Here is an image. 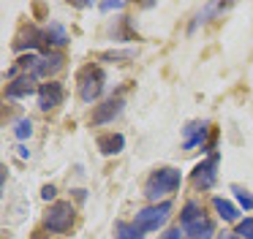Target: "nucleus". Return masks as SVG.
<instances>
[{
    "mask_svg": "<svg viewBox=\"0 0 253 239\" xmlns=\"http://www.w3.org/2000/svg\"><path fill=\"white\" fill-rule=\"evenodd\" d=\"M180 185H182V174L177 171V168H171V166L155 168V171L147 177V182H144V196H147L150 201H155V204H158L161 196L174 193Z\"/></svg>",
    "mask_w": 253,
    "mask_h": 239,
    "instance_id": "f257e3e1",
    "label": "nucleus"
},
{
    "mask_svg": "<svg viewBox=\"0 0 253 239\" xmlns=\"http://www.w3.org/2000/svg\"><path fill=\"white\" fill-rule=\"evenodd\" d=\"M77 81H79V98H82L84 103H93V101H98L101 92H104L106 74H104L101 65H87V68L79 71Z\"/></svg>",
    "mask_w": 253,
    "mask_h": 239,
    "instance_id": "f03ea898",
    "label": "nucleus"
},
{
    "mask_svg": "<svg viewBox=\"0 0 253 239\" xmlns=\"http://www.w3.org/2000/svg\"><path fill=\"white\" fill-rule=\"evenodd\" d=\"M74 220H77V209H74L71 201H55V204L49 206V212H46V217H44V226H46V231H52V234H68L74 226Z\"/></svg>",
    "mask_w": 253,
    "mask_h": 239,
    "instance_id": "7ed1b4c3",
    "label": "nucleus"
},
{
    "mask_svg": "<svg viewBox=\"0 0 253 239\" xmlns=\"http://www.w3.org/2000/svg\"><path fill=\"white\" fill-rule=\"evenodd\" d=\"M171 212V204L169 201H161V204H153V206H144V209L136 212V226L142 228V231H155V228L161 226V223L169 217Z\"/></svg>",
    "mask_w": 253,
    "mask_h": 239,
    "instance_id": "20e7f679",
    "label": "nucleus"
},
{
    "mask_svg": "<svg viewBox=\"0 0 253 239\" xmlns=\"http://www.w3.org/2000/svg\"><path fill=\"white\" fill-rule=\"evenodd\" d=\"M218 160H220V155H218V152H212L207 160H202L196 168H193L191 182H193V188H196V190H210L215 185V177H218Z\"/></svg>",
    "mask_w": 253,
    "mask_h": 239,
    "instance_id": "39448f33",
    "label": "nucleus"
},
{
    "mask_svg": "<svg viewBox=\"0 0 253 239\" xmlns=\"http://www.w3.org/2000/svg\"><path fill=\"white\" fill-rule=\"evenodd\" d=\"M66 98V90H63L60 81H46V84L39 87V109L41 112H52L57 109Z\"/></svg>",
    "mask_w": 253,
    "mask_h": 239,
    "instance_id": "423d86ee",
    "label": "nucleus"
},
{
    "mask_svg": "<svg viewBox=\"0 0 253 239\" xmlns=\"http://www.w3.org/2000/svg\"><path fill=\"white\" fill-rule=\"evenodd\" d=\"M123 106H126V101H123V98H109V101L98 103V106L93 109V114H90V125H106V122H112V120L123 112Z\"/></svg>",
    "mask_w": 253,
    "mask_h": 239,
    "instance_id": "0eeeda50",
    "label": "nucleus"
},
{
    "mask_svg": "<svg viewBox=\"0 0 253 239\" xmlns=\"http://www.w3.org/2000/svg\"><path fill=\"white\" fill-rule=\"evenodd\" d=\"M207 130H210V122H202V120H196V122H188L182 150H193V147L204 144V136H207Z\"/></svg>",
    "mask_w": 253,
    "mask_h": 239,
    "instance_id": "6e6552de",
    "label": "nucleus"
},
{
    "mask_svg": "<svg viewBox=\"0 0 253 239\" xmlns=\"http://www.w3.org/2000/svg\"><path fill=\"white\" fill-rule=\"evenodd\" d=\"M95 147H98L104 155H117V152H123V147H126V136L123 133H101L98 139H95Z\"/></svg>",
    "mask_w": 253,
    "mask_h": 239,
    "instance_id": "1a4fd4ad",
    "label": "nucleus"
},
{
    "mask_svg": "<svg viewBox=\"0 0 253 239\" xmlns=\"http://www.w3.org/2000/svg\"><path fill=\"white\" fill-rule=\"evenodd\" d=\"M68 41H71V38H68L66 27L57 25V22H52V25L44 30V49H46V54H49V46H66Z\"/></svg>",
    "mask_w": 253,
    "mask_h": 239,
    "instance_id": "9d476101",
    "label": "nucleus"
},
{
    "mask_svg": "<svg viewBox=\"0 0 253 239\" xmlns=\"http://www.w3.org/2000/svg\"><path fill=\"white\" fill-rule=\"evenodd\" d=\"M36 90V76H19L11 84H6V98H25Z\"/></svg>",
    "mask_w": 253,
    "mask_h": 239,
    "instance_id": "9b49d317",
    "label": "nucleus"
},
{
    "mask_svg": "<svg viewBox=\"0 0 253 239\" xmlns=\"http://www.w3.org/2000/svg\"><path fill=\"white\" fill-rule=\"evenodd\" d=\"M33 49V46H44V33L41 30H36L33 25L30 27H25L22 33L17 36V41H14V49Z\"/></svg>",
    "mask_w": 253,
    "mask_h": 239,
    "instance_id": "f8f14e48",
    "label": "nucleus"
},
{
    "mask_svg": "<svg viewBox=\"0 0 253 239\" xmlns=\"http://www.w3.org/2000/svg\"><path fill=\"white\" fill-rule=\"evenodd\" d=\"M63 54L60 52H52V54H46L44 60H39V65L33 68V76H49V74H55L57 68L63 65Z\"/></svg>",
    "mask_w": 253,
    "mask_h": 239,
    "instance_id": "ddd939ff",
    "label": "nucleus"
},
{
    "mask_svg": "<svg viewBox=\"0 0 253 239\" xmlns=\"http://www.w3.org/2000/svg\"><path fill=\"white\" fill-rule=\"evenodd\" d=\"M182 231H185L188 237H193V239H210V237H212V231H215V223L207 220V217H202V220H196V223H191V226H185Z\"/></svg>",
    "mask_w": 253,
    "mask_h": 239,
    "instance_id": "4468645a",
    "label": "nucleus"
},
{
    "mask_svg": "<svg viewBox=\"0 0 253 239\" xmlns=\"http://www.w3.org/2000/svg\"><path fill=\"white\" fill-rule=\"evenodd\" d=\"M212 206H215V212L220 215V220H226V223H234L237 220V206L231 204V201H226V199H220V196H215L212 199Z\"/></svg>",
    "mask_w": 253,
    "mask_h": 239,
    "instance_id": "2eb2a0df",
    "label": "nucleus"
},
{
    "mask_svg": "<svg viewBox=\"0 0 253 239\" xmlns=\"http://www.w3.org/2000/svg\"><path fill=\"white\" fill-rule=\"evenodd\" d=\"M142 228H139L136 226V223H117V226H115V237L117 239H142Z\"/></svg>",
    "mask_w": 253,
    "mask_h": 239,
    "instance_id": "dca6fc26",
    "label": "nucleus"
},
{
    "mask_svg": "<svg viewBox=\"0 0 253 239\" xmlns=\"http://www.w3.org/2000/svg\"><path fill=\"white\" fill-rule=\"evenodd\" d=\"M202 217H204V212H202V206H199L196 201H188V204L182 206V215H180L182 228L191 226V223H196V220H202Z\"/></svg>",
    "mask_w": 253,
    "mask_h": 239,
    "instance_id": "f3484780",
    "label": "nucleus"
},
{
    "mask_svg": "<svg viewBox=\"0 0 253 239\" xmlns=\"http://www.w3.org/2000/svg\"><path fill=\"white\" fill-rule=\"evenodd\" d=\"M133 57H136V49H123V52H120V49H115V52H101L98 54V60H115V63H128V60H133Z\"/></svg>",
    "mask_w": 253,
    "mask_h": 239,
    "instance_id": "a211bd4d",
    "label": "nucleus"
},
{
    "mask_svg": "<svg viewBox=\"0 0 253 239\" xmlns=\"http://www.w3.org/2000/svg\"><path fill=\"white\" fill-rule=\"evenodd\" d=\"M231 193L237 196V201H240L242 209H248V212L253 209V193H251V190H245L242 185H231Z\"/></svg>",
    "mask_w": 253,
    "mask_h": 239,
    "instance_id": "6ab92c4d",
    "label": "nucleus"
},
{
    "mask_svg": "<svg viewBox=\"0 0 253 239\" xmlns=\"http://www.w3.org/2000/svg\"><path fill=\"white\" fill-rule=\"evenodd\" d=\"M237 237L240 239H253V217H245L242 223H237Z\"/></svg>",
    "mask_w": 253,
    "mask_h": 239,
    "instance_id": "aec40b11",
    "label": "nucleus"
},
{
    "mask_svg": "<svg viewBox=\"0 0 253 239\" xmlns=\"http://www.w3.org/2000/svg\"><path fill=\"white\" fill-rule=\"evenodd\" d=\"M14 133H17V139H28V136L33 133V122H30V120H19Z\"/></svg>",
    "mask_w": 253,
    "mask_h": 239,
    "instance_id": "412c9836",
    "label": "nucleus"
},
{
    "mask_svg": "<svg viewBox=\"0 0 253 239\" xmlns=\"http://www.w3.org/2000/svg\"><path fill=\"white\" fill-rule=\"evenodd\" d=\"M55 193H57L55 185H44V188H41V199H44V201H52V199H55Z\"/></svg>",
    "mask_w": 253,
    "mask_h": 239,
    "instance_id": "4be33fe9",
    "label": "nucleus"
},
{
    "mask_svg": "<svg viewBox=\"0 0 253 239\" xmlns=\"http://www.w3.org/2000/svg\"><path fill=\"white\" fill-rule=\"evenodd\" d=\"M182 237H185V231H180V226H177V228H169L161 239H182Z\"/></svg>",
    "mask_w": 253,
    "mask_h": 239,
    "instance_id": "5701e85b",
    "label": "nucleus"
},
{
    "mask_svg": "<svg viewBox=\"0 0 253 239\" xmlns=\"http://www.w3.org/2000/svg\"><path fill=\"white\" fill-rule=\"evenodd\" d=\"M126 3H101V11H120Z\"/></svg>",
    "mask_w": 253,
    "mask_h": 239,
    "instance_id": "b1692460",
    "label": "nucleus"
},
{
    "mask_svg": "<svg viewBox=\"0 0 253 239\" xmlns=\"http://www.w3.org/2000/svg\"><path fill=\"white\" fill-rule=\"evenodd\" d=\"M220 239H240V237H237V234H234V237H220Z\"/></svg>",
    "mask_w": 253,
    "mask_h": 239,
    "instance_id": "393cba45",
    "label": "nucleus"
}]
</instances>
